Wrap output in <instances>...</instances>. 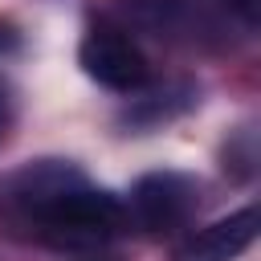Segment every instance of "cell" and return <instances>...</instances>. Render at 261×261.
Returning <instances> with one entry per match:
<instances>
[{
	"instance_id": "cell-1",
	"label": "cell",
	"mask_w": 261,
	"mask_h": 261,
	"mask_svg": "<svg viewBox=\"0 0 261 261\" xmlns=\"http://www.w3.org/2000/svg\"><path fill=\"white\" fill-rule=\"evenodd\" d=\"M12 208L24 228H33L45 245L57 249H98L130 224L126 204L118 196L90 188L82 171L57 159L33 163L16 175Z\"/></svg>"
},
{
	"instance_id": "cell-7",
	"label": "cell",
	"mask_w": 261,
	"mask_h": 261,
	"mask_svg": "<svg viewBox=\"0 0 261 261\" xmlns=\"http://www.w3.org/2000/svg\"><path fill=\"white\" fill-rule=\"evenodd\" d=\"M12 110H16V102H12V86H8V77H0V139H4V130L12 126Z\"/></svg>"
},
{
	"instance_id": "cell-5",
	"label": "cell",
	"mask_w": 261,
	"mask_h": 261,
	"mask_svg": "<svg viewBox=\"0 0 261 261\" xmlns=\"http://www.w3.org/2000/svg\"><path fill=\"white\" fill-rule=\"evenodd\" d=\"M122 8L135 24L171 41H200L212 33V20L196 0H122Z\"/></svg>"
},
{
	"instance_id": "cell-2",
	"label": "cell",
	"mask_w": 261,
	"mask_h": 261,
	"mask_svg": "<svg viewBox=\"0 0 261 261\" xmlns=\"http://www.w3.org/2000/svg\"><path fill=\"white\" fill-rule=\"evenodd\" d=\"M77 61L90 82H98L102 90H114V94H139L151 82V65H147V53L139 49V41L126 29L106 24V20L82 37Z\"/></svg>"
},
{
	"instance_id": "cell-4",
	"label": "cell",
	"mask_w": 261,
	"mask_h": 261,
	"mask_svg": "<svg viewBox=\"0 0 261 261\" xmlns=\"http://www.w3.org/2000/svg\"><path fill=\"white\" fill-rule=\"evenodd\" d=\"M257 237V212L253 208H241L200 232H192L179 249H175V261H237Z\"/></svg>"
},
{
	"instance_id": "cell-3",
	"label": "cell",
	"mask_w": 261,
	"mask_h": 261,
	"mask_svg": "<svg viewBox=\"0 0 261 261\" xmlns=\"http://www.w3.org/2000/svg\"><path fill=\"white\" fill-rule=\"evenodd\" d=\"M196 212V179L184 171H151L135 184L126 220L147 232H175Z\"/></svg>"
},
{
	"instance_id": "cell-6",
	"label": "cell",
	"mask_w": 261,
	"mask_h": 261,
	"mask_svg": "<svg viewBox=\"0 0 261 261\" xmlns=\"http://www.w3.org/2000/svg\"><path fill=\"white\" fill-rule=\"evenodd\" d=\"M220 4H224V8L245 24V29H253V24H257V16H261V0H220Z\"/></svg>"
}]
</instances>
